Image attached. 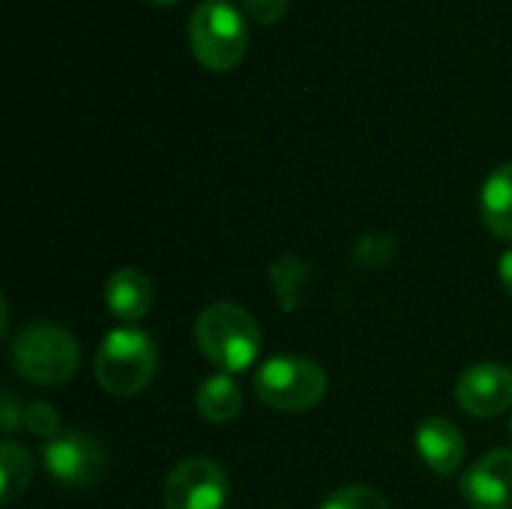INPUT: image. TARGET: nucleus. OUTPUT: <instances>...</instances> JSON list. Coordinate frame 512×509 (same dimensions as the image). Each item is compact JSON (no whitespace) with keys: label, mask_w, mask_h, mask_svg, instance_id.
Returning a JSON list of instances; mask_svg holds the SVG:
<instances>
[{"label":"nucleus","mask_w":512,"mask_h":509,"mask_svg":"<svg viewBox=\"0 0 512 509\" xmlns=\"http://www.w3.org/2000/svg\"><path fill=\"white\" fill-rule=\"evenodd\" d=\"M192 333L198 351L225 375L246 372L258 360L264 345L258 321L249 309L237 303H210L195 318Z\"/></svg>","instance_id":"obj_1"},{"label":"nucleus","mask_w":512,"mask_h":509,"mask_svg":"<svg viewBox=\"0 0 512 509\" xmlns=\"http://www.w3.org/2000/svg\"><path fill=\"white\" fill-rule=\"evenodd\" d=\"M159 369V354L150 333L138 327L111 330L93 360V375L99 387L111 396H138L144 393Z\"/></svg>","instance_id":"obj_2"},{"label":"nucleus","mask_w":512,"mask_h":509,"mask_svg":"<svg viewBox=\"0 0 512 509\" xmlns=\"http://www.w3.org/2000/svg\"><path fill=\"white\" fill-rule=\"evenodd\" d=\"M186 33L195 60L210 72H231L246 57L249 27L228 0H201L189 15Z\"/></svg>","instance_id":"obj_3"},{"label":"nucleus","mask_w":512,"mask_h":509,"mask_svg":"<svg viewBox=\"0 0 512 509\" xmlns=\"http://www.w3.org/2000/svg\"><path fill=\"white\" fill-rule=\"evenodd\" d=\"M255 396L279 414H306L327 396V372L297 354L270 357L255 372Z\"/></svg>","instance_id":"obj_4"},{"label":"nucleus","mask_w":512,"mask_h":509,"mask_svg":"<svg viewBox=\"0 0 512 509\" xmlns=\"http://www.w3.org/2000/svg\"><path fill=\"white\" fill-rule=\"evenodd\" d=\"M78 342L57 324H30L12 342V363L21 378L39 387H60L78 372Z\"/></svg>","instance_id":"obj_5"},{"label":"nucleus","mask_w":512,"mask_h":509,"mask_svg":"<svg viewBox=\"0 0 512 509\" xmlns=\"http://www.w3.org/2000/svg\"><path fill=\"white\" fill-rule=\"evenodd\" d=\"M231 498L228 474L216 459H183L162 486L165 509H225Z\"/></svg>","instance_id":"obj_6"},{"label":"nucleus","mask_w":512,"mask_h":509,"mask_svg":"<svg viewBox=\"0 0 512 509\" xmlns=\"http://www.w3.org/2000/svg\"><path fill=\"white\" fill-rule=\"evenodd\" d=\"M45 471L66 489L96 486L108 468V450L87 432H60L42 447Z\"/></svg>","instance_id":"obj_7"},{"label":"nucleus","mask_w":512,"mask_h":509,"mask_svg":"<svg viewBox=\"0 0 512 509\" xmlns=\"http://www.w3.org/2000/svg\"><path fill=\"white\" fill-rule=\"evenodd\" d=\"M456 405L468 417H501L512 408V369L504 363H474L456 381Z\"/></svg>","instance_id":"obj_8"},{"label":"nucleus","mask_w":512,"mask_h":509,"mask_svg":"<svg viewBox=\"0 0 512 509\" xmlns=\"http://www.w3.org/2000/svg\"><path fill=\"white\" fill-rule=\"evenodd\" d=\"M459 495L471 509H512V450H492L459 480Z\"/></svg>","instance_id":"obj_9"},{"label":"nucleus","mask_w":512,"mask_h":509,"mask_svg":"<svg viewBox=\"0 0 512 509\" xmlns=\"http://www.w3.org/2000/svg\"><path fill=\"white\" fill-rule=\"evenodd\" d=\"M414 444H417V456L423 459V465L435 471L438 477H453L465 459V438L459 426L450 423L447 417L423 420Z\"/></svg>","instance_id":"obj_10"},{"label":"nucleus","mask_w":512,"mask_h":509,"mask_svg":"<svg viewBox=\"0 0 512 509\" xmlns=\"http://www.w3.org/2000/svg\"><path fill=\"white\" fill-rule=\"evenodd\" d=\"M153 282L138 267H120L105 285V306L120 321H138L153 309Z\"/></svg>","instance_id":"obj_11"},{"label":"nucleus","mask_w":512,"mask_h":509,"mask_svg":"<svg viewBox=\"0 0 512 509\" xmlns=\"http://www.w3.org/2000/svg\"><path fill=\"white\" fill-rule=\"evenodd\" d=\"M480 213L495 237L512 240V162L498 165L486 177L480 192Z\"/></svg>","instance_id":"obj_12"},{"label":"nucleus","mask_w":512,"mask_h":509,"mask_svg":"<svg viewBox=\"0 0 512 509\" xmlns=\"http://www.w3.org/2000/svg\"><path fill=\"white\" fill-rule=\"evenodd\" d=\"M195 408L207 423H231L243 411V390L231 375L216 372L207 381H201L195 393Z\"/></svg>","instance_id":"obj_13"},{"label":"nucleus","mask_w":512,"mask_h":509,"mask_svg":"<svg viewBox=\"0 0 512 509\" xmlns=\"http://www.w3.org/2000/svg\"><path fill=\"white\" fill-rule=\"evenodd\" d=\"M0 501L9 507L15 504L27 489H30V480H33V459L30 453L18 444V441H3L0 447Z\"/></svg>","instance_id":"obj_14"},{"label":"nucleus","mask_w":512,"mask_h":509,"mask_svg":"<svg viewBox=\"0 0 512 509\" xmlns=\"http://www.w3.org/2000/svg\"><path fill=\"white\" fill-rule=\"evenodd\" d=\"M312 270L300 255H282L279 261L270 264V282L279 294V306L285 312H294L303 300V288L309 282Z\"/></svg>","instance_id":"obj_15"},{"label":"nucleus","mask_w":512,"mask_h":509,"mask_svg":"<svg viewBox=\"0 0 512 509\" xmlns=\"http://www.w3.org/2000/svg\"><path fill=\"white\" fill-rule=\"evenodd\" d=\"M321 509H390V501L372 486H342Z\"/></svg>","instance_id":"obj_16"},{"label":"nucleus","mask_w":512,"mask_h":509,"mask_svg":"<svg viewBox=\"0 0 512 509\" xmlns=\"http://www.w3.org/2000/svg\"><path fill=\"white\" fill-rule=\"evenodd\" d=\"M357 261L369 270H381L393 261L396 255V240L384 231H375V234H366L357 240V249H354Z\"/></svg>","instance_id":"obj_17"},{"label":"nucleus","mask_w":512,"mask_h":509,"mask_svg":"<svg viewBox=\"0 0 512 509\" xmlns=\"http://www.w3.org/2000/svg\"><path fill=\"white\" fill-rule=\"evenodd\" d=\"M21 414H24L21 423H24V429L30 435L45 438V441H51V438L60 435V417H57V408L54 405H48V402H30L27 408H21Z\"/></svg>","instance_id":"obj_18"},{"label":"nucleus","mask_w":512,"mask_h":509,"mask_svg":"<svg viewBox=\"0 0 512 509\" xmlns=\"http://www.w3.org/2000/svg\"><path fill=\"white\" fill-rule=\"evenodd\" d=\"M291 0H243V12L258 24H279L288 15Z\"/></svg>","instance_id":"obj_19"},{"label":"nucleus","mask_w":512,"mask_h":509,"mask_svg":"<svg viewBox=\"0 0 512 509\" xmlns=\"http://www.w3.org/2000/svg\"><path fill=\"white\" fill-rule=\"evenodd\" d=\"M18 420H24V414H18L12 393H3V426H6V432H12L18 426Z\"/></svg>","instance_id":"obj_20"},{"label":"nucleus","mask_w":512,"mask_h":509,"mask_svg":"<svg viewBox=\"0 0 512 509\" xmlns=\"http://www.w3.org/2000/svg\"><path fill=\"white\" fill-rule=\"evenodd\" d=\"M498 276H501V285L504 291L512 297V249H507L498 261Z\"/></svg>","instance_id":"obj_21"},{"label":"nucleus","mask_w":512,"mask_h":509,"mask_svg":"<svg viewBox=\"0 0 512 509\" xmlns=\"http://www.w3.org/2000/svg\"><path fill=\"white\" fill-rule=\"evenodd\" d=\"M150 3H156V6H171V3H177V0H150Z\"/></svg>","instance_id":"obj_22"},{"label":"nucleus","mask_w":512,"mask_h":509,"mask_svg":"<svg viewBox=\"0 0 512 509\" xmlns=\"http://www.w3.org/2000/svg\"><path fill=\"white\" fill-rule=\"evenodd\" d=\"M510 432H512V420H510Z\"/></svg>","instance_id":"obj_23"}]
</instances>
